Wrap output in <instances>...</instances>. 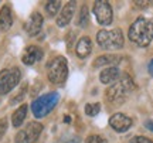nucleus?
Instances as JSON below:
<instances>
[{"mask_svg":"<svg viewBox=\"0 0 153 143\" xmlns=\"http://www.w3.org/2000/svg\"><path fill=\"white\" fill-rule=\"evenodd\" d=\"M129 40L139 47H148L153 39V20L146 17L136 19L129 27Z\"/></svg>","mask_w":153,"mask_h":143,"instance_id":"obj_1","label":"nucleus"},{"mask_svg":"<svg viewBox=\"0 0 153 143\" xmlns=\"http://www.w3.org/2000/svg\"><path fill=\"white\" fill-rule=\"evenodd\" d=\"M135 88L136 87H135V82L132 81V78L128 74H123L122 77H119V79L114 85H111L109 88L106 89V92H105L106 101L114 105L123 104L128 94L132 92Z\"/></svg>","mask_w":153,"mask_h":143,"instance_id":"obj_2","label":"nucleus"},{"mask_svg":"<svg viewBox=\"0 0 153 143\" xmlns=\"http://www.w3.org/2000/svg\"><path fill=\"white\" fill-rule=\"evenodd\" d=\"M47 72H48V79L55 85H62L68 77V65L67 60L64 57H55L47 64Z\"/></svg>","mask_w":153,"mask_h":143,"instance_id":"obj_3","label":"nucleus"},{"mask_svg":"<svg viewBox=\"0 0 153 143\" xmlns=\"http://www.w3.org/2000/svg\"><path fill=\"white\" fill-rule=\"evenodd\" d=\"M60 95L57 92H48L45 95L38 96L37 99H34L31 104V110L36 118H44L45 115H48L51 110L55 108V105L58 104Z\"/></svg>","mask_w":153,"mask_h":143,"instance_id":"obj_4","label":"nucleus"},{"mask_svg":"<svg viewBox=\"0 0 153 143\" xmlns=\"http://www.w3.org/2000/svg\"><path fill=\"white\" fill-rule=\"evenodd\" d=\"M97 41L105 50H119L123 47V34L119 28L101 30L97 34Z\"/></svg>","mask_w":153,"mask_h":143,"instance_id":"obj_5","label":"nucleus"},{"mask_svg":"<svg viewBox=\"0 0 153 143\" xmlns=\"http://www.w3.org/2000/svg\"><path fill=\"white\" fill-rule=\"evenodd\" d=\"M22 72L17 67L3 70L0 72V95L9 94L11 89H14L20 82Z\"/></svg>","mask_w":153,"mask_h":143,"instance_id":"obj_6","label":"nucleus"},{"mask_svg":"<svg viewBox=\"0 0 153 143\" xmlns=\"http://www.w3.org/2000/svg\"><path fill=\"white\" fill-rule=\"evenodd\" d=\"M43 132V125L38 122H30L23 130L16 135V143H34L37 142L40 135Z\"/></svg>","mask_w":153,"mask_h":143,"instance_id":"obj_7","label":"nucleus"},{"mask_svg":"<svg viewBox=\"0 0 153 143\" xmlns=\"http://www.w3.org/2000/svg\"><path fill=\"white\" fill-rule=\"evenodd\" d=\"M94 14H95V19L99 24L102 26H108L112 23L114 20V13H112V7L108 1H104V0H99V1H95L94 3Z\"/></svg>","mask_w":153,"mask_h":143,"instance_id":"obj_8","label":"nucleus"},{"mask_svg":"<svg viewBox=\"0 0 153 143\" xmlns=\"http://www.w3.org/2000/svg\"><path fill=\"white\" fill-rule=\"evenodd\" d=\"M109 125L116 132H126L132 126V119L123 115V113H115V115L111 116Z\"/></svg>","mask_w":153,"mask_h":143,"instance_id":"obj_9","label":"nucleus"},{"mask_svg":"<svg viewBox=\"0 0 153 143\" xmlns=\"http://www.w3.org/2000/svg\"><path fill=\"white\" fill-rule=\"evenodd\" d=\"M41 26H43V16L40 13H33L28 19V21L26 23L24 28L28 33V36H37L41 30Z\"/></svg>","mask_w":153,"mask_h":143,"instance_id":"obj_10","label":"nucleus"},{"mask_svg":"<svg viewBox=\"0 0 153 143\" xmlns=\"http://www.w3.org/2000/svg\"><path fill=\"white\" fill-rule=\"evenodd\" d=\"M74 10H75V1H68V3L62 7V10H61V13H60V17L57 19V24H58L60 27L67 26L68 23L71 21L72 16H74Z\"/></svg>","mask_w":153,"mask_h":143,"instance_id":"obj_11","label":"nucleus"},{"mask_svg":"<svg viewBox=\"0 0 153 143\" xmlns=\"http://www.w3.org/2000/svg\"><path fill=\"white\" fill-rule=\"evenodd\" d=\"M43 58V51L41 48H38L37 45H30L26 48V53L23 55V62L26 64V65H33L36 61L41 60Z\"/></svg>","mask_w":153,"mask_h":143,"instance_id":"obj_12","label":"nucleus"},{"mask_svg":"<svg viewBox=\"0 0 153 143\" xmlns=\"http://www.w3.org/2000/svg\"><path fill=\"white\" fill-rule=\"evenodd\" d=\"M120 77V71L118 70V67H109V68H106L104 71L101 72V75H99V79H101V82L104 84H112V82H116Z\"/></svg>","mask_w":153,"mask_h":143,"instance_id":"obj_13","label":"nucleus"},{"mask_svg":"<svg viewBox=\"0 0 153 143\" xmlns=\"http://www.w3.org/2000/svg\"><path fill=\"white\" fill-rule=\"evenodd\" d=\"M13 24V14L9 4H4L0 9V27L3 30H9Z\"/></svg>","mask_w":153,"mask_h":143,"instance_id":"obj_14","label":"nucleus"},{"mask_svg":"<svg viewBox=\"0 0 153 143\" xmlns=\"http://www.w3.org/2000/svg\"><path fill=\"white\" fill-rule=\"evenodd\" d=\"M75 51L79 58H85V57H88V55L91 54V51H92V43H91L89 37H82L78 41V44H76Z\"/></svg>","mask_w":153,"mask_h":143,"instance_id":"obj_15","label":"nucleus"},{"mask_svg":"<svg viewBox=\"0 0 153 143\" xmlns=\"http://www.w3.org/2000/svg\"><path fill=\"white\" fill-rule=\"evenodd\" d=\"M118 62H120L119 55H101L97 60L94 61V67H101V65H116Z\"/></svg>","mask_w":153,"mask_h":143,"instance_id":"obj_16","label":"nucleus"},{"mask_svg":"<svg viewBox=\"0 0 153 143\" xmlns=\"http://www.w3.org/2000/svg\"><path fill=\"white\" fill-rule=\"evenodd\" d=\"M27 109H28L27 105H22L19 109L14 110V113L11 116V122H13V126L14 127H19L24 122L26 115H27Z\"/></svg>","mask_w":153,"mask_h":143,"instance_id":"obj_17","label":"nucleus"},{"mask_svg":"<svg viewBox=\"0 0 153 143\" xmlns=\"http://www.w3.org/2000/svg\"><path fill=\"white\" fill-rule=\"evenodd\" d=\"M60 6H61V1L58 0H54V1H48L47 4H45V11L48 13V16L54 17L57 14V11L60 10Z\"/></svg>","mask_w":153,"mask_h":143,"instance_id":"obj_18","label":"nucleus"},{"mask_svg":"<svg viewBox=\"0 0 153 143\" xmlns=\"http://www.w3.org/2000/svg\"><path fill=\"white\" fill-rule=\"evenodd\" d=\"M78 26L79 27H85L88 24V9L87 6H82L81 7V13H79V19H78Z\"/></svg>","mask_w":153,"mask_h":143,"instance_id":"obj_19","label":"nucleus"},{"mask_svg":"<svg viewBox=\"0 0 153 143\" xmlns=\"http://www.w3.org/2000/svg\"><path fill=\"white\" fill-rule=\"evenodd\" d=\"M101 109V105L99 104H87L85 105V113L88 116H95Z\"/></svg>","mask_w":153,"mask_h":143,"instance_id":"obj_20","label":"nucleus"},{"mask_svg":"<svg viewBox=\"0 0 153 143\" xmlns=\"http://www.w3.org/2000/svg\"><path fill=\"white\" fill-rule=\"evenodd\" d=\"M26 92H27V84H24L22 87V89H20V92L14 96V98L10 101V104H17V102H20V101H23L24 99V96H26Z\"/></svg>","mask_w":153,"mask_h":143,"instance_id":"obj_21","label":"nucleus"},{"mask_svg":"<svg viewBox=\"0 0 153 143\" xmlns=\"http://www.w3.org/2000/svg\"><path fill=\"white\" fill-rule=\"evenodd\" d=\"M87 143H106V139L99 135H91V136H88Z\"/></svg>","mask_w":153,"mask_h":143,"instance_id":"obj_22","label":"nucleus"},{"mask_svg":"<svg viewBox=\"0 0 153 143\" xmlns=\"http://www.w3.org/2000/svg\"><path fill=\"white\" fill-rule=\"evenodd\" d=\"M6 130H7V119H6V118H1V119H0V139L4 136Z\"/></svg>","mask_w":153,"mask_h":143,"instance_id":"obj_23","label":"nucleus"},{"mask_svg":"<svg viewBox=\"0 0 153 143\" xmlns=\"http://www.w3.org/2000/svg\"><path fill=\"white\" fill-rule=\"evenodd\" d=\"M132 143H153V140H150L149 138H145V136H136V138L132 139Z\"/></svg>","mask_w":153,"mask_h":143,"instance_id":"obj_24","label":"nucleus"},{"mask_svg":"<svg viewBox=\"0 0 153 143\" xmlns=\"http://www.w3.org/2000/svg\"><path fill=\"white\" fill-rule=\"evenodd\" d=\"M145 126L148 127L149 130H152V132H153V119H150V121L146 122V123H145Z\"/></svg>","mask_w":153,"mask_h":143,"instance_id":"obj_25","label":"nucleus"},{"mask_svg":"<svg viewBox=\"0 0 153 143\" xmlns=\"http://www.w3.org/2000/svg\"><path fill=\"white\" fill-rule=\"evenodd\" d=\"M68 142L70 143H79V138H78V136H71Z\"/></svg>","mask_w":153,"mask_h":143,"instance_id":"obj_26","label":"nucleus"},{"mask_svg":"<svg viewBox=\"0 0 153 143\" xmlns=\"http://www.w3.org/2000/svg\"><path fill=\"white\" fill-rule=\"evenodd\" d=\"M149 72H150V74L153 75V60L149 62Z\"/></svg>","mask_w":153,"mask_h":143,"instance_id":"obj_27","label":"nucleus"}]
</instances>
